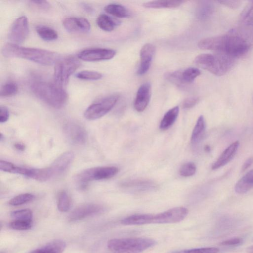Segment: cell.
I'll list each match as a JSON object with an SVG mask.
<instances>
[{
	"label": "cell",
	"instance_id": "cell-10",
	"mask_svg": "<svg viewBox=\"0 0 253 253\" xmlns=\"http://www.w3.org/2000/svg\"><path fill=\"white\" fill-rule=\"evenodd\" d=\"M188 213V210L184 207H176L163 212L153 214L152 223H173L183 220Z\"/></svg>",
	"mask_w": 253,
	"mask_h": 253
},
{
	"label": "cell",
	"instance_id": "cell-25",
	"mask_svg": "<svg viewBox=\"0 0 253 253\" xmlns=\"http://www.w3.org/2000/svg\"><path fill=\"white\" fill-rule=\"evenodd\" d=\"M97 26L102 30L106 32L113 31L119 22L115 19L106 15L101 14L96 19Z\"/></svg>",
	"mask_w": 253,
	"mask_h": 253
},
{
	"label": "cell",
	"instance_id": "cell-9",
	"mask_svg": "<svg viewBox=\"0 0 253 253\" xmlns=\"http://www.w3.org/2000/svg\"><path fill=\"white\" fill-rule=\"evenodd\" d=\"M29 32L28 19L24 16L16 19L8 31L7 38L9 43L19 45L27 38Z\"/></svg>",
	"mask_w": 253,
	"mask_h": 253
},
{
	"label": "cell",
	"instance_id": "cell-27",
	"mask_svg": "<svg viewBox=\"0 0 253 253\" xmlns=\"http://www.w3.org/2000/svg\"><path fill=\"white\" fill-rule=\"evenodd\" d=\"M104 10L107 13L118 18H128L130 16V12L125 7L119 4H108L104 7Z\"/></svg>",
	"mask_w": 253,
	"mask_h": 253
},
{
	"label": "cell",
	"instance_id": "cell-17",
	"mask_svg": "<svg viewBox=\"0 0 253 253\" xmlns=\"http://www.w3.org/2000/svg\"><path fill=\"white\" fill-rule=\"evenodd\" d=\"M74 159L72 152L68 151L62 154L49 166L54 175H60L70 166Z\"/></svg>",
	"mask_w": 253,
	"mask_h": 253
},
{
	"label": "cell",
	"instance_id": "cell-13",
	"mask_svg": "<svg viewBox=\"0 0 253 253\" xmlns=\"http://www.w3.org/2000/svg\"><path fill=\"white\" fill-rule=\"evenodd\" d=\"M104 208L97 204H86L75 209L70 214L69 220L75 221L102 213Z\"/></svg>",
	"mask_w": 253,
	"mask_h": 253
},
{
	"label": "cell",
	"instance_id": "cell-40",
	"mask_svg": "<svg viewBox=\"0 0 253 253\" xmlns=\"http://www.w3.org/2000/svg\"><path fill=\"white\" fill-rule=\"evenodd\" d=\"M196 171V166L193 162H188L183 165L179 170V173L182 176L187 177L194 175Z\"/></svg>",
	"mask_w": 253,
	"mask_h": 253
},
{
	"label": "cell",
	"instance_id": "cell-42",
	"mask_svg": "<svg viewBox=\"0 0 253 253\" xmlns=\"http://www.w3.org/2000/svg\"><path fill=\"white\" fill-rule=\"evenodd\" d=\"M221 4L232 9H237L240 6L242 1L239 0H220Z\"/></svg>",
	"mask_w": 253,
	"mask_h": 253
},
{
	"label": "cell",
	"instance_id": "cell-34",
	"mask_svg": "<svg viewBox=\"0 0 253 253\" xmlns=\"http://www.w3.org/2000/svg\"><path fill=\"white\" fill-rule=\"evenodd\" d=\"M182 71H175L167 72L165 75V78L170 83L179 87H183L186 84H184L181 77Z\"/></svg>",
	"mask_w": 253,
	"mask_h": 253
},
{
	"label": "cell",
	"instance_id": "cell-24",
	"mask_svg": "<svg viewBox=\"0 0 253 253\" xmlns=\"http://www.w3.org/2000/svg\"><path fill=\"white\" fill-rule=\"evenodd\" d=\"M206 130V122L203 115L199 117L193 130L191 142L193 145H196L202 139Z\"/></svg>",
	"mask_w": 253,
	"mask_h": 253
},
{
	"label": "cell",
	"instance_id": "cell-12",
	"mask_svg": "<svg viewBox=\"0 0 253 253\" xmlns=\"http://www.w3.org/2000/svg\"><path fill=\"white\" fill-rule=\"evenodd\" d=\"M116 53V51L111 49L89 48L81 51L78 54V58L85 61H99L111 59Z\"/></svg>",
	"mask_w": 253,
	"mask_h": 253
},
{
	"label": "cell",
	"instance_id": "cell-50",
	"mask_svg": "<svg viewBox=\"0 0 253 253\" xmlns=\"http://www.w3.org/2000/svg\"><path fill=\"white\" fill-rule=\"evenodd\" d=\"M205 150L206 151V152H209L210 151V147L209 146V145H206L205 146Z\"/></svg>",
	"mask_w": 253,
	"mask_h": 253
},
{
	"label": "cell",
	"instance_id": "cell-29",
	"mask_svg": "<svg viewBox=\"0 0 253 253\" xmlns=\"http://www.w3.org/2000/svg\"><path fill=\"white\" fill-rule=\"evenodd\" d=\"M40 37L44 41H52L58 38L57 32L53 29L44 25H39L36 28Z\"/></svg>",
	"mask_w": 253,
	"mask_h": 253
},
{
	"label": "cell",
	"instance_id": "cell-32",
	"mask_svg": "<svg viewBox=\"0 0 253 253\" xmlns=\"http://www.w3.org/2000/svg\"><path fill=\"white\" fill-rule=\"evenodd\" d=\"M18 91L17 84L13 82H8L4 84L0 88L1 97H9L17 94Z\"/></svg>",
	"mask_w": 253,
	"mask_h": 253
},
{
	"label": "cell",
	"instance_id": "cell-14",
	"mask_svg": "<svg viewBox=\"0 0 253 253\" xmlns=\"http://www.w3.org/2000/svg\"><path fill=\"white\" fill-rule=\"evenodd\" d=\"M155 51V46L150 43H147L142 47L140 51V62L137 72L138 75H142L148 72Z\"/></svg>",
	"mask_w": 253,
	"mask_h": 253
},
{
	"label": "cell",
	"instance_id": "cell-37",
	"mask_svg": "<svg viewBox=\"0 0 253 253\" xmlns=\"http://www.w3.org/2000/svg\"><path fill=\"white\" fill-rule=\"evenodd\" d=\"M33 221L13 219L8 224L10 228L16 230H27L31 229Z\"/></svg>",
	"mask_w": 253,
	"mask_h": 253
},
{
	"label": "cell",
	"instance_id": "cell-43",
	"mask_svg": "<svg viewBox=\"0 0 253 253\" xmlns=\"http://www.w3.org/2000/svg\"><path fill=\"white\" fill-rule=\"evenodd\" d=\"M243 241V240L242 238L236 237L223 241L220 243V245L227 246H237L241 244Z\"/></svg>",
	"mask_w": 253,
	"mask_h": 253
},
{
	"label": "cell",
	"instance_id": "cell-6",
	"mask_svg": "<svg viewBox=\"0 0 253 253\" xmlns=\"http://www.w3.org/2000/svg\"><path fill=\"white\" fill-rule=\"evenodd\" d=\"M118 171V168L113 166L92 168L79 173L76 176V180L79 187L84 189L89 182L112 178Z\"/></svg>",
	"mask_w": 253,
	"mask_h": 253
},
{
	"label": "cell",
	"instance_id": "cell-22",
	"mask_svg": "<svg viewBox=\"0 0 253 253\" xmlns=\"http://www.w3.org/2000/svg\"><path fill=\"white\" fill-rule=\"evenodd\" d=\"M253 188V169H252L237 182L235 186V191L238 194H243L247 193Z\"/></svg>",
	"mask_w": 253,
	"mask_h": 253
},
{
	"label": "cell",
	"instance_id": "cell-30",
	"mask_svg": "<svg viewBox=\"0 0 253 253\" xmlns=\"http://www.w3.org/2000/svg\"><path fill=\"white\" fill-rule=\"evenodd\" d=\"M57 205L58 210L61 212H66L70 209L71 200L66 191H62L59 193Z\"/></svg>",
	"mask_w": 253,
	"mask_h": 253
},
{
	"label": "cell",
	"instance_id": "cell-8",
	"mask_svg": "<svg viewBox=\"0 0 253 253\" xmlns=\"http://www.w3.org/2000/svg\"><path fill=\"white\" fill-rule=\"evenodd\" d=\"M119 97L118 94H111L92 103L85 110L84 117L89 120H94L101 118L114 107Z\"/></svg>",
	"mask_w": 253,
	"mask_h": 253
},
{
	"label": "cell",
	"instance_id": "cell-39",
	"mask_svg": "<svg viewBox=\"0 0 253 253\" xmlns=\"http://www.w3.org/2000/svg\"><path fill=\"white\" fill-rule=\"evenodd\" d=\"M219 249L215 247H208L193 249L190 250H183L174 251L170 253H217Z\"/></svg>",
	"mask_w": 253,
	"mask_h": 253
},
{
	"label": "cell",
	"instance_id": "cell-45",
	"mask_svg": "<svg viewBox=\"0 0 253 253\" xmlns=\"http://www.w3.org/2000/svg\"><path fill=\"white\" fill-rule=\"evenodd\" d=\"M34 6L41 9H47L50 7V4L47 1L44 0H32L30 1Z\"/></svg>",
	"mask_w": 253,
	"mask_h": 253
},
{
	"label": "cell",
	"instance_id": "cell-19",
	"mask_svg": "<svg viewBox=\"0 0 253 253\" xmlns=\"http://www.w3.org/2000/svg\"><path fill=\"white\" fill-rule=\"evenodd\" d=\"M122 187L128 190L136 191H144L155 188V184L151 181L146 180H131L121 184Z\"/></svg>",
	"mask_w": 253,
	"mask_h": 253
},
{
	"label": "cell",
	"instance_id": "cell-44",
	"mask_svg": "<svg viewBox=\"0 0 253 253\" xmlns=\"http://www.w3.org/2000/svg\"><path fill=\"white\" fill-rule=\"evenodd\" d=\"M9 113L8 109L3 106L0 107V122L1 123L6 122L9 118Z\"/></svg>",
	"mask_w": 253,
	"mask_h": 253
},
{
	"label": "cell",
	"instance_id": "cell-48",
	"mask_svg": "<svg viewBox=\"0 0 253 253\" xmlns=\"http://www.w3.org/2000/svg\"><path fill=\"white\" fill-rule=\"evenodd\" d=\"M82 7L84 8L86 11L88 12H91L93 10L92 7L86 3H83L82 4Z\"/></svg>",
	"mask_w": 253,
	"mask_h": 253
},
{
	"label": "cell",
	"instance_id": "cell-26",
	"mask_svg": "<svg viewBox=\"0 0 253 253\" xmlns=\"http://www.w3.org/2000/svg\"><path fill=\"white\" fill-rule=\"evenodd\" d=\"M178 114V106H175L168 111L160 123V128L166 130L170 127L176 121Z\"/></svg>",
	"mask_w": 253,
	"mask_h": 253
},
{
	"label": "cell",
	"instance_id": "cell-21",
	"mask_svg": "<svg viewBox=\"0 0 253 253\" xmlns=\"http://www.w3.org/2000/svg\"><path fill=\"white\" fill-rule=\"evenodd\" d=\"M153 214H136L127 216L121 220L126 225H140L152 223Z\"/></svg>",
	"mask_w": 253,
	"mask_h": 253
},
{
	"label": "cell",
	"instance_id": "cell-1",
	"mask_svg": "<svg viewBox=\"0 0 253 253\" xmlns=\"http://www.w3.org/2000/svg\"><path fill=\"white\" fill-rule=\"evenodd\" d=\"M198 47L204 50H214L234 59L246 54L250 44L243 36L235 33L204 38L198 42Z\"/></svg>",
	"mask_w": 253,
	"mask_h": 253
},
{
	"label": "cell",
	"instance_id": "cell-7",
	"mask_svg": "<svg viewBox=\"0 0 253 253\" xmlns=\"http://www.w3.org/2000/svg\"><path fill=\"white\" fill-rule=\"evenodd\" d=\"M81 62L76 57L71 56L60 59L55 63L54 69V83L63 87L68 83L70 77L80 66Z\"/></svg>",
	"mask_w": 253,
	"mask_h": 253
},
{
	"label": "cell",
	"instance_id": "cell-49",
	"mask_svg": "<svg viewBox=\"0 0 253 253\" xmlns=\"http://www.w3.org/2000/svg\"><path fill=\"white\" fill-rule=\"evenodd\" d=\"M247 252L249 253H253V245L248 247L247 249Z\"/></svg>",
	"mask_w": 253,
	"mask_h": 253
},
{
	"label": "cell",
	"instance_id": "cell-31",
	"mask_svg": "<svg viewBox=\"0 0 253 253\" xmlns=\"http://www.w3.org/2000/svg\"><path fill=\"white\" fill-rule=\"evenodd\" d=\"M201 74V71L197 68L189 67L182 71L181 77L185 84L192 83Z\"/></svg>",
	"mask_w": 253,
	"mask_h": 253
},
{
	"label": "cell",
	"instance_id": "cell-35",
	"mask_svg": "<svg viewBox=\"0 0 253 253\" xmlns=\"http://www.w3.org/2000/svg\"><path fill=\"white\" fill-rule=\"evenodd\" d=\"M10 216L13 219L33 221V212L29 209L12 211Z\"/></svg>",
	"mask_w": 253,
	"mask_h": 253
},
{
	"label": "cell",
	"instance_id": "cell-5",
	"mask_svg": "<svg viewBox=\"0 0 253 253\" xmlns=\"http://www.w3.org/2000/svg\"><path fill=\"white\" fill-rule=\"evenodd\" d=\"M156 244L155 240L149 238H114L108 241L107 247L113 253H142Z\"/></svg>",
	"mask_w": 253,
	"mask_h": 253
},
{
	"label": "cell",
	"instance_id": "cell-33",
	"mask_svg": "<svg viewBox=\"0 0 253 253\" xmlns=\"http://www.w3.org/2000/svg\"><path fill=\"white\" fill-rule=\"evenodd\" d=\"M241 20L246 25L253 26V1L247 5L241 14Z\"/></svg>",
	"mask_w": 253,
	"mask_h": 253
},
{
	"label": "cell",
	"instance_id": "cell-15",
	"mask_svg": "<svg viewBox=\"0 0 253 253\" xmlns=\"http://www.w3.org/2000/svg\"><path fill=\"white\" fill-rule=\"evenodd\" d=\"M151 94V84L146 82L138 88L134 101V108L138 112L143 111L148 106Z\"/></svg>",
	"mask_w": 253,
	"mask_h": 253
},
{
	"label": "cell",
	"instance_id": "cell-20",
	"mask_svg": "<svg viewBox=\"0 0 253 253\" xmlns=\"http://www.w3.org/2000/svg\"><path fill=\"white\" fill-rule=\"evenodd\" d=\"M66 246L65 242L61 240H55L48 242L30 253H62Z\"/></svg>",
	"mask_w": 253,
	"mask_h": 253
},
{
	"label": "cell",
	"instance_id": "cell-28",
	"mask_svg": "<svg viewBox=\"0 0 253 253\" xmlns=\"http://www.w3.org/2000/svg\"><path fill=\"white\" fill-rule=\"evenodd\" d=\"M183 0H153L146 2L143 5L150 8H175L179 6Z\"/></svg>",
	"mask_w": 253,
	"mask_h": 253
},
{
	"label": "cell",
	"instance_id": "cell-38",
	"mask_svg": "<svg viewBox=\"0 0 253 253\" xmlns=\"http://www.w3.org/2000/svg\"><path fill=\"white\" fill-rule=\"evenodd\" d=\"M76 77L80 80L95 81L101 79L102 75L96 71L84 70L78 72L76 75Z\"/></svg>",
	"mask_w": 253,
	"mask_h": 253
},
{
	"label": "cell",
	"instance_id": "cell-36",
	"mask_svg": "<svg viewBox=\"0 0 253 253\" xmlns=\"http://www.w3.org/2000/svg\"><path fill=\"white\" fill-rule=\"evenodd\" d=\"M34 198V196L30 193H24L15 196L8 202V204L17 206L28 203L32 201Z\"/></svg>",
	"mask_w": 253,
	"mask_h": 253
},
{
	"label": "cell",
	"instance_id": "cell-11",
	"mask_svg": "<svg viewBox=\"0 0 253 253\" xmlns=\"http://www.w3.org/2000/svg\"><path fill=\"white\" fill-rule=\"evenodd\" d=\"M63 131L67 139L74 144L82 145L86 141V131L83 126L78 123H66L64 125Z\"/></svg>",
	"mask_w": 253,
	"mask_h": 253
},
{
	"label": "cell",
	"instance_id": "cell-41",
	"mask_svg": "<svg viewBox=\"0 0 253 253\" xmlns=\"http://www.w3.org/2000/svg\"><path fill=\"white\" fill-rule=\"evenodd\" d=\"M197 97H190L185 99L182 102V106L184 109H189L194 107L198 102Z\"/></svg>",
	"mask_w": 253,
	"mask_h": 253
},
{
	"label": "cell",
	"instance_id": "cell-2",
	"mask_svg": "<svg viewBox=\"0 0 253 253\" xmlns=\"http://www.w3.org/2000/svg\"><path fill=\"white\" fill-rule=\"evenodd\" d=\"M2 54L6 57L19 58L30 60L42 65H51L60 59L58 53L46 49L26 47L10 43L5 44Z\"/></svg>",
	"mask_w": 253,
	"mask_h": 253
},
{
	"label": "cell",
	"instance_id": "cell-4",
	"mask_svg": "<svg viewBox=\"0 0 253 253\" xmlns=\"http://www.w3.org/2000/svg\"><path fill=\"white\" fill-rule=\"evenodd\" d=\"M234 58L226 54L216 52L215 54L202 53L196 57V65L211 74L220 76L226 74L232 67Z\"/></svg>",
	"mask_w": 253,
	"mask_h": 253
},
{
	"label": "cell",
	"instance_id": "cell-47",
	"mask_svg": "<svg viewBox=\"0 0 253 253\" xmlns=\"http://www.w3.org/2000/svg\"><path fill=\"white\" fill-rule=\"evenodd\" d=\"M14 146L15 148L19 151H23L25 149V145L21 143H16Z\"/></svg>",
	"mask_w": 253,
	"mask_h": 253
},
{
	"label": "cell",
	"instance_id": "cell-16",
	"mask_svg": "<svg viewBox=\"0 0 253 253\" xmlns=\"http://www.w3.org/2000/svg\"><path fill=\"white\" fill-rule=\"evenodd\" d=\"M64 28L72 33H87L91 28L89 22L84 18L68 17L63 21Z\"/></svg>",
	"mask_w": 253,
	"mask_h": 253
},
{
	"label": "cell",
	"instance_id": "cell-23",
	"mask_svg": "<svg viewBox=\"0 0 253 253\" xmlns=\"http://www.w3.org/2000/svg\"><path fill=\"white\" fill-rule=\"evenodd\" d=\"M213 11L214 5L211 1H200L196 7V15L199 20H206L212 15Z\"/></svg>",
	"mask_w": 253,
	"mask_h": 253
},
{
	"label": "cell",
	"instance_id": "cell-18",
	"mask_svg": "<svg viewBox=\"0 0 253 253\" xmlns=\"http://www.w3.org/2000/svg\"><path fill=\"white\" fill-rule=\"evenodd\" d=\"M240 143L236 141L228 146L213 163L211 169H217L228 164L235 156L239 147Z\"/></svg>",
	"mask_w": 253,
	"mask_h": 253
},
{
	"label": "cell",
	"instance_id": "cell-3",
	"mask_svg": "<svg viewBox=\"0 0 253 253\" xmlns=\"http://www.w3.org/2000/svg\"><path fill=\"white\" fill-rule=\"evenodd\" d=\"M32 93L39 99L54 108L63 107L68 99V94L62 87L39 79L32 80L29 84Z\"/></svg>",
	"mask_w": 253,
	"mask_h": 253
},
{
	"label": "cell",
	"instance_id": "cell-46",
	"mask_svg": "<svg viewBox=\"0 0 253 253\" xmlns=\"http://www.w3.org/2000/svg\"><path fill=\"white\" fill-rule=\"evenodd\" d=\"M253 163V158L252 157H250L248 158L243 164L242 168H241V171L244 172L246 169H247Z\"/></svg>",
	"mask_w": 253,
	"mask_h": 253
}]
</instances>
